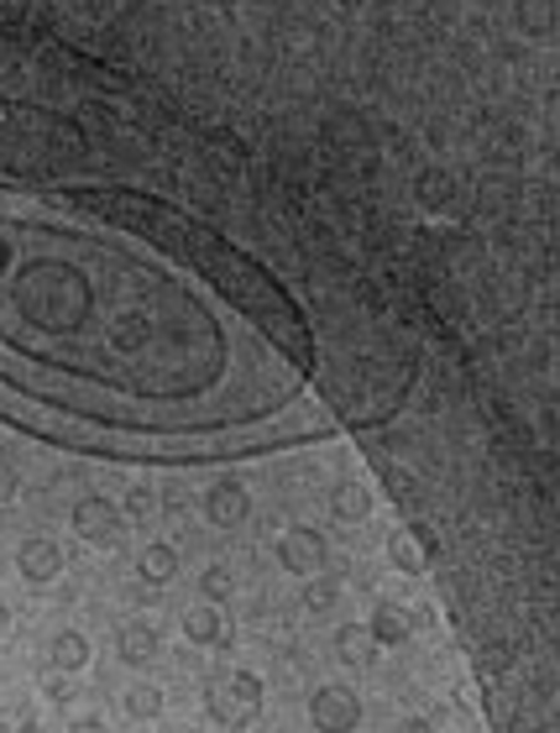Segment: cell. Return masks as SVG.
<instances>
[{"instance_id": "6da1fadb", "label": "cell", "mask_w": 560, "mask_h": 733, "mask_svg": "<svg viewBox=\"0 0 560 733\" xmlns=\"http://www.w3.org/2000/svg\"><path fill=\"white\" fill-rule=\"evenodd\" d=\"M278 561L294 576H315V571H325V561H330V545H325V535L320 529H309V524H294L288 535L278 540Z\"/></svg>"}, {"instance_id": "7a4b0ae2", "label": "cell", "mask_w": 560, "mask_h": 733, "mask_svg": "<svg viewBox=\"0 0 560 733\" xmlns=\"http://www.w3.org/2000/svg\"><path fill=\"white\" fill-rule=\"evenodd\" d=\"M309 718H315V729L351 733L356 723H362V702H356V691H346V686H315Z\"/></svg>"}, {"instance_id": "3957f363", "label": "cell", "mask_w": 560, "mask_h": 733, "mask_svg": "<svg viewBox=\"0 0 560 733\" xmlns=\"http://www.w3.org/2000/svg\"><path fill=\"white\" fill-rule=\"evenodd\" d=\"M73 535L90 540V545H116L121 540V508L100 493L79 497V503H73Z\"/></svg>"}, {"instance_id": "277c9868", "label": "cell", "mask_w": 560, "mask_h": 733, "mask_svg": "<svg viewBox=\"0 0 560 733\" xmlns=\"http://www.w3.org/2000/svg\"><path fill=\"white\" fill-rule=\"evenodd\" d=\"M205 519H210L215 529H241V524L252 519V493H247L236 477L215 482L210 493H205Z\"/></svg>"}, {"instance_id": "5b68a950", "label": "cell", "mask_w": 560, "mask_h": 733, "mask_svg": "<svg viewBox=\"0 0 560 733\" xmlns=\"http://www.w3.org/2000/svg\"><path fill=\"white\" fill-rule=\"evenodd\" d=\"M16 571H22L32 587H47V582L64 571V550L47 540V535H32V540H22V550H16Z\"/></svg>"}, {"instance_id": "8992f818", "label": "cell", "mask_w": 560, "mask_h": 733, "mask_svg": "<svg viewBox=\"0 0 560 733\" xmlns=\"http://www.w3.org/2000/svg\"><path fill=\"white\" fill-rule=\"evenodd\" d=\"M367 629L377 634V644H409L414 629H420V618L409 614L403 603H388V597H382V603L373 608V623H367Z\"/></svg>"}, {"instance_id": "52a82bcc", "label": "cell", "mask_w": 560, "mask_h": 733, "mask_svg": "<svg viewBox=\"0 0 560 733\" xmlns=\"http://www.w3.org/2000/svg\"><path fill=\"white\" fill-rule=\"evenodd\" d=\"M47 665L64 671V676H79L90 665V639L79 634V629H58V634L47 639Z\"/></svg>"}, {"instance_id": "ba28073f", "label": "cell", "mask_w": 560, "mask_h": 733, "mask_svg": "<svg viewBox=\"0 0 560 733\" xmlns=\"http://www.w3.org/2000/svg\"><path fill=\"white\" fill-rule=\"evenodd\" d=\"M116 655L126 665H152L158 655H163V639H158L152 623H126V629L116 634Z\"/></svg>"}, {"instance_id": "9c48e42d", "label": "cell", "mask_w": 560, "mask_h": 733, "mask_svg": "<svg viewBox=\"0 0 560 733\" xmlns=\"http://www.w3.org/2000/svg\"><path fill=\"white\" fill-rule=\"evenodd\" d=\"M377 650H382V644H377V634L367 623H341V629H335V661H346L362 671V665L377 661Z\"/></svg>"}, {"instance_id": "30bf717a", "label": "cell", "mask_w": 560, "mask_h": 733, "mask_svg": "<svg viewBox=\"0 0 560 733\" xmlns=\"http://www.w3.org/2000/svg\"><path fill=\"white\" fill-rule=\"evenodd\" d=\"M414 199H420L424 210H450V205H456V179H450V168H420V173H414Z\"/></svg>"}, {"instance_id": "8fae6325", "label": "cell", "mask_w": 560, "mask_h": 733, "mask_svg": "<svg viewBox=\"0 0 560 733\" xmlns=\"http://www.w3.org/2000/svg\"><path fill=\"white\" fill-rule=\"evenodd\" d=\"M184 639L188 644H226V614H220V603H194L184 614Z\"/></svg>"}, {"instance_id": "7c38bea8", "label": "cell", "mask_w": 560, "mask_h": 733, "mask_svg": "<svg viewBox=\"0 0 560 733\" xmlns=\"http://www.w3.org/2000/svg\"><path fill=\"white\" fill-rule=\"evenodd\" d=\"M137 576L147 582V587H168V582L179 576V550H173L168 540H152L137 556Z\"/></svg>"}, {"instance_id": "4fadbf2b", "label": "cell", "mask_w": 560, "mask_h": 733, "mask_svg": "<svg viewBox=\"0 0 560 733\" xmlns=\"http://www.w3.org/2000/svg\"><path fill=\"white\" fill-rule=\"evenodd\" d=\"M330 514L346 524H362L367 514H373V493L362 488V482H341L335 493H330Z\"/></svg>"}, {"instance_id": "5bb4252c", "label": "cell", "mask_w": 560, "mask_h": 733, "mask_svg": "<svg viewBox=\"0 0 560 733\" xmlns=\"http://www.w3.org/2000/svg\"><path fill=\"white\" fill-rule=\"evenodd\" d=\"M335 597H341V582L325 576V571H315V576L304 582V608H309V614H330V608H335Z\"/></svg>"}, {"instance_id": "9a60e30c", "label": "cell", "mask_w": 560, "mask_h": 733, "mask_svg": "<svg viewBox=\"0 0 560 733\" xmlns=\"http://www.w3.org/2000/svg\"><path fill=\"white\" fill-rule=\"evenodd\" d=\"M388 561H393L403 576H420V571H424V550L414 545V535H388Z\"/></svg>"}, {"instance_id": "2e32d148", "label": "cell", "mask_w": 560, "mask_h": 733, "mask_svg": "<svg viewBox=\"0 0 560 733\" xmlns=\"http://www.w3.org/2000/svg\"><path fill=\"white\" fill-rule=\"evenodd\" d=\"M126 712H132V718H141V723H152V718H158V712H163V691H158V686H132V691H126Z\"/></svg>"}, {"instance_id": "e0dca14e", "label": "cell", "mask_w": 560, "mask_h": 733, "mask_svg": "<svg viewBox=\"0 0 560 733\" xmlns=\"http://www.w3.org/2000/svg\"><path fill=\"white\" fill-rule=\"evenodd\" d=\"M262 676H252V671H231V697H236V708L241 712H258L262 708Z\"/></svg>"}, {"instance_id": "ac0fdd59", "label": "cell", "mask_w": 560, "mask_h": 733, "mask_svg": "<svg viewBox=\"0 0 560 733\" xmlns=\"http://www.w3.org/2000/svg\"><path fill=\"white\" fill-rule=\"evenodd\" d=\"M199 592H205V603H226L236 592V576L226 566H205L199 571Z\"/></svg>"}, {"instance_id": "d6986e66", "label": "cell", "mask_w": 560, "mask_h": 733, "mask_svg": "<svg viewBox=\"0 0 560 733\" xmlns=\"http://www.w3.org/2000/svg\"><path fill=\"white\" fill-rule=\"evenodd\" d=\"M0 729H5V733H26V729H37V708H26V702H16V708H5V712H0Z\"/></svg>"}, {"instance_id": "ffe728a7", "label": "cell", "mask_w": 560, "mask_h": 733, "mask_svg": "<svg viewBox=\"0 0 560 733\" xmlns=\"http://www.w3.org/2000/svg\"><path fill=\"white\" fill-rule=\"evenodd\" d=\"M445 257H450V262H467V267H477V262H482V247H477L471 237H450V241H445Z\"/></svg>"}, {"instance_id": "44dd1931", "label": "cell", "mask_w": 560, "mask_h": 733, "mask_svg": "<svg viewBox=\"0 0 560 733\" xmlns=\"http://www.w3.org/2000/svg\"><path fill=\"white\" fill-rule=\"evenodd\" d=\"M16 488H22L16 467H11V461H0V503H11V497H16Z\"/></svg>"}, {"instance_id": "7402d4cb", "label": "cell", "mask_w": 560, "mask_h": 733, "mask_svg": "<svg viewBox=\"0 0 560 733\" xmlns=\"http://www.w3.org/2000/svg\"><path fill=\"white\" fill-rule=\"evenodd\" d=\"M0 639H11V608L0 603Z\"/></svg>"}]
</instances>
